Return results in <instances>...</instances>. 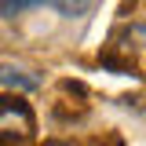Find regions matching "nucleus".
<instances>
[{"label":"nucleus","instance_id":"f03ea898","mask_svg":"<svg viewBox=\"0 0 146 146\" xmlns=\"http://www.w3.org/2000/svg\"><path fill=\"white\" fill-rule=\"evenodd\" d=\"M0 84H7L15 91H36L44 80H40L36 70H26V66H15V62H0Z\"/></svg>","mask_w":146,"mask_h":146},{"label":"nucleus","instance_id":"f257e3e1","mask_svg":"<svg viewBox=\"0 0 146 146\" xmlns=\"http://www.w3.org/2000/svg\"><path fill=\"white\" fill-rule=\"evenodd\" d=\"M95 0H0V18H18L36 7H51L62 18H84Z\"/></svg>","mask_w":146,"mask_h":146}]
</instances>
